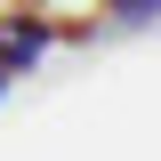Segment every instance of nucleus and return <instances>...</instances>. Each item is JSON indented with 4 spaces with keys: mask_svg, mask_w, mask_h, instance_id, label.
Here are the masks:
<instances>
[{
    "mask_svg": "<svg viewBox=\"0 0 161 161\" xmlns=\"http://www.w3.org/2000/svg\"><path fill=\"white\" fill-rule=\"evenodd\" d=\"M40 48H48V24H40L32 8L0 16V73H24V64H40Z\"/></svg>",
    "mask_w": 161,
    "mask_h": 161,
    "instance_id": "f257e3e1",
    "label": "nucleus"
},
{
    "mask_svg": "<svg viewBox=\"0 0 161 161\" xmlns=\"http://www.w3.org/2000/svg\"><path fill=\"white\" fill-rule=\"evenodd\" d=\"M153 8H161V0H105V16H121V24H145Z\"/></svg>",
    "mask_w": 161,
    "mask_h": 161,
    "instance_id": "f03ea898",
    "label": "nucleus"
},
{
    "mask_svg": "<svg viewBox=\"0 0 161 161\" xmlns=\"http://www.w3.org/2000/svg\"><path fill=\"white\" fill-rule=\"evenodd\" d=\"M0 89H8V73H0Z\"/></svg>",
    "mask_w": 161,
    "mask_h": 161,
    "instance_id": "7ed1b4c3",
    "label": "nucleus"
}]
</instances>
